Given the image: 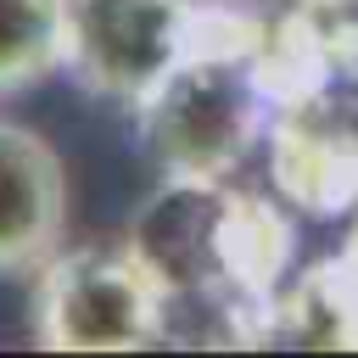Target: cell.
Here are the masks:
<instances>
[{"instance_id":"7a4b0ae2","label":"cell","mask_w":358,"mask_h":358,"mask_svg":"<svg viewBox=\"0 0 358 358\" xmlns=\"http://www.w3.org/2000/svg\"><path fill=\"white\" fill-rule=\"evenodd\" d=\"M134 117L162 179H229L274 129L252 56H185Z\"/></svg>"},{"instance_id":"8992f818","label":"cell","mask_w":358,"mask_h":358,"mask_svg":"<svg viewBox=\"0 0 358 358\" xmlns=\"http://www.w3.org/2000/svg\"><path fill=\"white\" fill-rule=\"evenodd\" d=\"M274 341L358 352V241H341V252H330L313 268L285 280Z\"/></svg>"},{"instance_id":"6da1fadb","label":"cell","mask_w":358,"mask_h":358,"mask_svg":"<svg viewBox=\"0 0 358 358\" xmlns=\"http://www.w3.org/2000/svg\"><path fill=\"white\" fill-rule=\"evenodd\" d=\"M168 330V285L129 246H56L34 280V341L45 352H134Z\"/></svg>"},{"instance_id":"5b68a950","label":"cell","mask_w":358,"mask_h":358,"mask_svg":"<svg viewBox=\"0 0 358 358\" xmlns=\"http://www.w3.org/2000/svg\"><path fill=\"white\" fill-rule=\"evenodd\" d=\"M67 229V173L45 134L0 117V274H39Z\"/></svg>"},{"instance_id":"3957f363","label":"cell","mask_w":358,"mask_h":358,"mask_svg":"<svg viewBox=\"0 0 358 358\" xmlns=\"http://www.w3.org/2000/svg\"><path fill=\"white\" fill-rule=\"evenodd\" d=\"M196 0H67L62 67L84 95L140 106L190 50Z\"/></svg>"},{"instance_id":"52a82bcc","label":"cell","mask_w":358,"mask_h":358,"mask_svg":"<svg viewBox=\"0 0 358 358\" xmlns=\"http://www.w3.org/2000/svg\"><path fill=\"white\" fill-rule=\"evenodd\" d=\"M67 56V0H0V95L28 90Z\"/></svg>"},{"instance_id":"277c9868","label":"cell","mask_w":358,"mask_h":358,"mask_svg":"<svg viewBox=\"0 0 358 358\" xmlns=\"http://www.w3.org/2000/svg\"><path fill=\"white\" fill-rule=\"evenodd\" d=\"M268 179L302 218H347L358 207V84H330L274 117Z\"/></svg>"}]
</instances>
